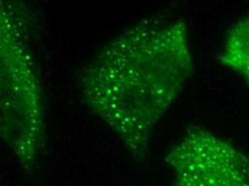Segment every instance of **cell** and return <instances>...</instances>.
<instances>
[{
    "label": "cell",
    "instance_id": "1",
    "mask_svg": "<svg viewBox=\"0 0 249 186\" xmlns=\"http://www.w3.org/2000/svg\"><path fill=\"white\" fill-rule=\"evenodd\" d=\"M174 186H249V159L213 133L195 128L170 155Z\"/></svg>",
    "mask_w": 249,
    "mask_h": 186
},
{
    "label": "cell",
    "instance_id": "2",
    "mask_svg": "<svg viewBox=\"0 0 249 186\" xmlns=\"http://www.w3.org/2000/svg\"><path fill=\"white\" fill-rule=\"evenodd\" d=\"M220 59L249 84V15L231 29Z\"/></svg>",
    "mask_w": 249,
    "mask_h": 186
}]
</instances>
